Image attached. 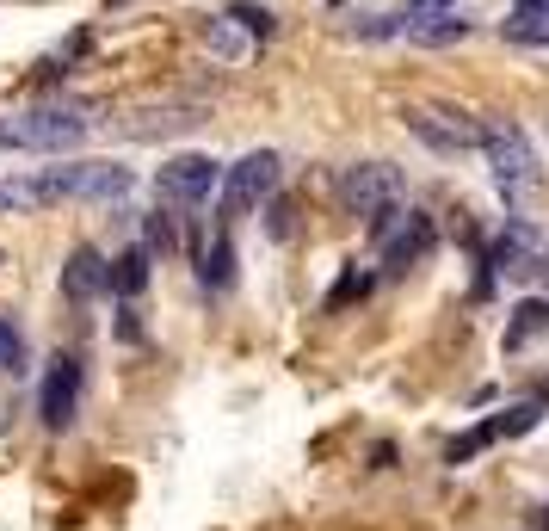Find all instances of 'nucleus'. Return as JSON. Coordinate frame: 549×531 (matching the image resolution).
Instances as JSON below:
<instances>
[{
  "instance_id": "dca6fc26",
  "label": "nucleus",
  "mask_w": 549,
  "mask_h": 531,
  "mask_svg": "<svg viewBox=\"0 0 549 531\" xmlns=\"http://www.w3.org/2000/svg\"><path fill=\"white\" fill-rule=\"evenodd\" d=\"M198 278H204L210 291H229L235 285V241L229 235H216V247H204V254H198Z\"/></svg>"
},
{
  "instance_id": "6ab92c4d",
  "label": "nucleus",
  "mask_w": 549,
  "mask_h": 531,
  "mask_svg": "<svg viewBox=\"0 0 549 531\" xmlns=\"http://www.w3.org/2000/svg\"><path fill=\"white\" fill-rule=\"evenodd\" d=\"M371 285H377V278H371V272H346V278H340V285H334V291H327V315H340L346 303H364V297H371Z\"/></svg>"
},
{
  "instance_id": "f03ea898",
  "label": "nucleus",
  "mask_w": 549,
  "mask_h": 531,
  "mask_svg": "<svg viewBox=\"0 0 549 531\" xmlns=\"http://www.w3.org/2000/svg\"><path fill=\"white\" fill-rule=\"evenodd\" d=\"M475 149L488 155L494 186H500L506 204H519V198H531V192L543 186V167H537V155H531V143H525V130L512 124V118H475Z\"/></svg>"
},
{
  "instance_id": "393cba45",
  "label": "nucleus",
  "mask_w": 549,
  "mask_h": 531,
  "mask_svg": "<svg viewBox=\"0 0 549 531\" xmlns=\"http://www.w3.org/2000/svg\"><path fill=\"white\" fill-rule=\"evenodd\" d=\"M118 340H142V322H136V303H118Z\"/></svg>"
},
{
  "instance_id": "1a4fd4ad",
  "label": "nucleus",
  "mask_w": 549,
  "mask_h": 531,
  "mask_svg": "<svg viewBox=\"0 0 549 531\" xmlns=\"http://www.w3.org/2000/svg\"><path fill=\"white\" fill-rule=\"evenodd\" d=\"M432 247H438V223L426 217V210H401V223L383 235V266L408 272V266H420L432 254Z\"/></svg>"
},
{
  "instance_id": "ddd939ff",
  "label": "nucleus",
  "mask_w": 549,
  "mask_h": 531,
  "mask_svg": "<svg viewBox=\"0 0 549 531\" xmlns=\"http://www.w3.org/2000/svg\"><path fill=\"white\" fill-rule=\"evenodd\" d=\"M130 186H136L130 167H118V161H87V180H81V198H75V204H118Z\"/></svg>"
},
{
  "instance_id": "4be33fe9",
  "label": "nucleus",
  "mask_w": 549,
  "mask_h": 531,
  "mask_svg": "<svg viewBox=\"0 0 549 531\" xmlns=\"http://www.w3.org/2000/svg\"><path fill=\"white\" fill-rule=\"evenodd\" d=\"M204 44H210V56L235 62V56H241V31H235L229 19H210V25H204Z\"/></svg>"
},
{
  "instance_id": "39448f33",
  "label": "nucleus",
  "mask_w": 549,
  "mask_h": 531,
  "mask_svg": "<svg viewBox=\"0 0 549 531\" xmlns=\"http://www.w3.org/2000/svg\"><path fill=\"white\" fill-rule=\"evenodd\" d=\"M401 192H408V180H401L395 161H352L334 180V198L346 217H377L383 204H401Z\"/></svg>"
},
{
  "instance_id": "9d476101",
  "label": "nucleus",
  "mask_w": 549,
  "mask_h": 531,
  "mask_svg": "<svg viewBox=\"0 0 549 531\" xmlns=\"http://www.w3.org/2000/svg\"><path fill=\"white\" fill-rule=\"evenodd\" d=\"M62 297H68V303H99V297H112V291H105V254H99L93 241L68 247V260H62Z\"/></svg>"
},
{
  "instance_id": "a211bd4d",
  "label": "nucleus",
  "mask_w": 549,
  "mask_h": 531,
  "mask_svg": "<svg viewBox=\"0 0 549 531\" xmlns=\"http://www.w3.org/2000/svg\"><path fill=\"white\" fill-rule=\"evenodd\" d=\"M488 445H500V439L488 433V420H482V427H469L463 439H451V445H445V464H451V470H463V464H469V457H482Z\"/></svg>"
},
{
  "instance_id": "5701e85b",
  "label": "nucleus",
  "mask_w": 549,
  "mask_h": 531,
  "mask_svg": "<svg viewBox=\"0 0 549 531\" xmlns=\"http://www.w3.org/2000/svg\"><path fill=\"white\" fill-rule=\"evenodd\" d=\"M19 359H25V340L13 328V315H0V371H19Z\"/></svg>"
},
{
  "instance_id": "20e7f679",
  "label": "nucleus",
  "mask_w": 549,
  "mask_h": 531,
  "mask_svg": "<svg viewBox=\"0 0 549 531\" xmlns=\"http://www.w3.org/2000/svg\"><path fill=\"white\" fill-rule=\"evenodd\" d=\"M210 118L204 99H167V105H130V112L105 118L118 143H167V136H192Z\"/></svg>"
},
{
  "instance_id": "f3484780",
  "label": "nucleus",
  "mask_w": 549,
  "mask_h": 531,
  "mask_svg": "<svg viewBox=\"0 0 549 531\" xmlns=\"http://www.w3.org/2000/svg\"><path fill=\"white\" fill-rule=\"evenodd\" d=\"M537 420H543V402H519V408L494 414V420H488V433H494V439H519V433L537 427Z\"/></svg>"
},
{
  "instance_id": "aec40b11",
  "label": "nucleus",
  "mask_w": 549,
  "mask_h": 531,
  "mask_svg": "<svg viewBox=\"0 0 549 531\" xmlns=\"http://www.w3.org/2000/svg\"><path fill=\"white\" fill-rule=\"evenodd\" d=\"M229 19H235V25L247 31V38H260V44H266L272 31H278V13H266V7H253V0H241V7H229Z\"/></svg>"
},
{
  "instance_id": "412c9836",
  "label": "nucleus",
  "mask_w": 549,
  "mask_h": 531,
  "mask_svg": "<svg viewBox=\"0 0 549 531\" xmlns=\"http://www.w3.org/2000/svg\"><path fill=\"white\" fill-rule=\"evenodd\" d=\"M142 247H149V254H173V247H179V235H173V217H167V210H149V223H142Z\"/></svg>"
},
{
  "instance_id": "cd10ccee",
  "label": "nucleus",
  "mask_w": 549,
  "mask_h": 531,
  "mask_svg": "<svg viewBox=\"0 0 549 531\" xmlns=\"http://www.w3.org/2000/svg\"><path fill=\"white\" fill-rule=\"evenodd\" d=\"M537 525H543V531H549V507H543V513H537Z\"/></svg>"
},
{
  "instance_id": "bb28decb",
  "label": "nucleus",
  "mask_w": 549,
  "mask_h": 531,
  "mask_svg": "<svg viewBox=\"0 0 549 531\" xmlns=\"http://www.w3.org/2000/svg\"><path fill=\"white\" fill-rule=\"evenodd\" d=\"M420 7H457V0H420Z\"/></svg>"
},
{
  "instance_id": "b1692460",
  "label": "nucleus",
  "mask_w": 549,
  "mask_h": 531,
  "mask_svg": "<svg viewBox=\"0 0 549 531\" xmlns=\"http://www.w3.org/2000/svg\"><path fill=\"white\" fill-rule=\"evenodd\" d=\"M266 235H278V241L290 235V198H278V192L266 198Z\"/></svg>"
},
{
  "instance_id": "9b49d317",
  "label": "nucleus",
  "mask_w": 549,
  "mask_h": 531,
  "mask_svg": "<svg viewBox=\"0 0 549 531\" xmlns=\"http://www.w3.org/2000/svg\"><path fill=\"white\" fill-rule=\"evenodd\" d=\"M401 38L420 44V50H451V44L469 38V19L451 13V7H426V13H408V19H401Z\"/></svg>"
},
{
  "instance_id": "4468645a",
  "label": "nucleus",
  "mask_w": 549,
  "mask_h": 531,
  "mask_svg": "<svg viewBox=\"0 0 549 531\" xmlns=\"http://www.w3.org/2000/svg\"><path fill=\"white\" fill-rule=\"evenodd\" d=\"M500 31L512 44H537V50H549V0H519L506 19H500Z\"/></svg>"
},
{
  "instance_id": "7ed1b4c3",
  "label": "nucleus",
  "mask_w": 549,
  "mask_h": 531,
  "mask_svg": "<svg viewBox=\"0 0 549 531\" xmlns=\"http://www.w3.org/2000/svg\"><path fill=\"white\" fill-rule=\"evenodd\" d=\"M278 155L272 149H253V155H241L235 167H223V186H216V217L223 223H241L247 210H260L272 192H278Z\"/></svg>"
},
{
  "instance_id": "6e6552de",
  "label": "nucleus",
  "mask_w": 549,
  "mask_h": 531,
  "mask_svg": "<svg viewBox=\"0 0 549 531\" xmlns=\"http://www.w3.org/2000/svg\"><path fill=\"white\" fill-rule=\"evenodd\" d=\"M81 383H87L81 359H75V352H56L50 371H44V389H38V414H44L50 433H68V427H75V414H81Z\"/></svg>"
},
{
  "instance_id": "0eeeda50",
  "label": "nucleus",
  "mask_w": 549,
  "mask_h": 531,
  "mask_svg": "<svg viewBox=\"0 0 549 531\" xmlns=\"http://www.w3.org/2000/svg\"><path fill=\"white\" fill-rule=\"evenodd\" d=\"M401 124H408V136H420L432 155H463V149H475V118L457 112V105H408Z\"/></svg>"
},
{
  "instance_id": "f8f14e48",
  "label": "nucleus",
  "mask_w": 549,
  "mask_h": 531,
  "mask_svg": "<svg viewBox=\"0 0 549 531\" xmlns=\"http://www.w3.org/2000/svg\"><path fill=\"white\" fill-rule=\"evenodd\" d=\"M149 272H155V254L136 241V247H124L118 260H105V291H112L118 303H130V297L149 291Z\"/></svg>"
},
{
  "instance_id": "2eb2a0df",
  "label": "nucleus",
  "mask_w": 549,
  "mask_h": 531,
  "mask_svg": "<svg viewBox=\"0 0 549 531\" xmlns=\"http://www.w3.org/2000/svg\"><path fill=\"white\" fill-rule=\"evenodd\" d=\"M549 328V297H525L519 309H512V322H506V334H500V346L506 352H519L531 334H543Z\"/></svg>"
},
{
  "instance_id": "f257e3e1",
  "label": "nucleus",
  "mask_w": 549,
  "mask_h": 531,
  "mask_svg": "<svg viewBox=\"0 0 549 531\" xmlns=\"http://www.w3.org/2000/svg\"><path fill=\"white\" fill-rule=\"evenodd\" d=\"M99 130L87 99H56V105H31V112H0V155H75L87 136Z\"/></svg>"
},
{
  "instance_id": "c85d7f7f",
  "label": "nucleus",
  "mask_w": 549,
  "mask_h": 531,
  "mask_svg": "<svg viewBox=\"0 0 549 531\" xmlns=\"http://www.w3.org/2000/svg\"><path fill=\"white\" fill-rule=\"evenodd\" d=\"M0 266H7V247H0Z\"/></svg>"
},
{
  "instance_id": "a878e982",
  "label": "nucleus",
  "mask_w": 549,
  "mask_h": 531,
  "mask_svg": "<svg viewBox=\"0 0 549 531\" xmlns=\"http://www.w3.org/2000/svg\"><path fill=\"white\" fill-rule=\"evenodd\" d=\"M371 470H395V445H377L371 451Z\"/></svg>"
},
{
  "instance_id": "423d86ee",
  "label": "nucleus",
  "mask_w": 549,
  "mask_h": 531,
  "mask_svg": "<svg viewBox=\"0 0 549 531\" xmlns=\"http://www.w3.org/2000/svg\"><path fill=\"white\" fill-rule=\"evenodd\" d=\"M216 186H223V161H210V155H173V161L155 173V198H161V204H179V210L210 204Z\"/></svg>"
}]
</instances>
